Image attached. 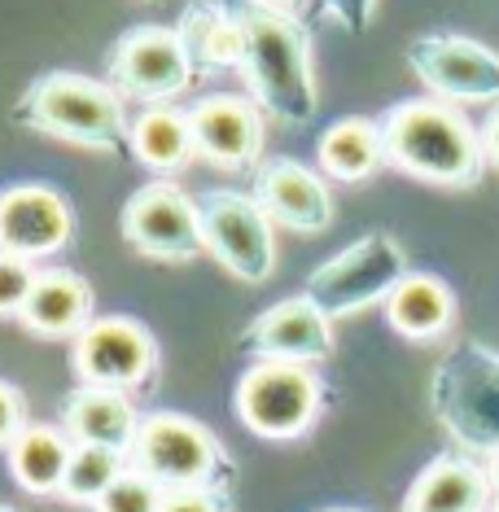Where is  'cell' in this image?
I'll return each instance as SVG.
<instances>
[{"mask_svg":"<svg viewBox=\"0 0 499 512\" xmlns=\"http://www.w3.org/2000/svg\"><path fill=\"white\" fill-rule=\"evenodd\" d=\"M482 149H486V167L499 171V106H491V114L482 119Z\"/></svg>","mask_w":499,"mask_h":512,"instance_id":"4dcf8cb0","label":"cell"},{"mask_svg":"<svg viewBox=\"0 0 499 512\" xmlns=\"http://www.w3.org/2000/svg\"><path fill=\"white\" fill-rule=\"evenodd\" d=\"M106 79L136 106H167L197 84V66L176 27L141 22L114 40L106 57Z\"/></svg>","mask_w":499,"mask_h":512,"instance_id":"ba28073f","label":"cell"},{"mask_svg":"<svg viewBox=\"0 0 499 512\" xmlns=\"http://www.w3.org/2000/svg\"><path fill=\"white\" fill-rule=\"evenodd\" d=\"M132 158L154 176H176L197 158L193 141V119L180 106H145L132 119Z\"/></svg>","mask_w":499,"mask_h":512,"instance_id":"603a6c76","label":"cell"},{"mask_svg":"<svg viewBox=\"0 0 499 512\" xmlns=\"http://www.w3.org/2000/svg\"><path fill=\"white\" fill-rule=\"evenodd\" d=\"M0 512H18V508H9V504H0Z\"/></svg>","mask_w":499,"mask_h":512,"instance_id":"e575fe53","label":"cell"},{"mask_svg":"<svg viewBox=\"0 0 499 512\" xmlns=\"http://www.w3.org/2000/svg\"><path fill=\"white\" fill-rule=\"evenodd\" d=\"M92 320H97L92 285L66 267H40L36 289H31L27 307L18 311L22 329L31 337H44V342H75Z\"/></svg>","mask_w":499,"mask_h":512,"instance_id":"ac0fdd59","label":"cell"},{"mask_svg":"<svg viewBox=\"0 0 499 512\" xmlns=\"http://www.w3.org/2000/svg\"><path fill=\"white\" fill-rule=\"evenodd\" d=\"M27 394H22L14 381L0 377V451H9V442H14L22 429H27Z\"/></svg>","mask_w":499,"mask_h":512,"instance_id":"f1b7e54d","label":"cell"},{"mask_svg":"<svg viewBox=\"0 0 499 512\" xmlns=\"http://www.w3.org/2000/svg\"><path fill=\"white\" fill-rule=\"evenodd\" d=\"M197 158L215 171H250L263 162L268 110L250 92H211L189 106Z\"/></svg>","mask_w":499,"mask_h":512,"instance_id":"4fadbf2b","label":"cell"},{"mask_svg":"<svg viewBox=\"0 0 499 512\" xmlns=\"http://www.w3.org/2000/svg\"><path fill=\"white\" fill-rule=\"evenodd\" d=\"M71 232V202L53 184L27 180L0 193V250H14L22 259H49L71 246Z\"/></svg>","mask_w":499,"mask_h":512,"instance_id":"2e32d148","label":"cell"},{"mask_svg":"<svg viewBox=\"0 0 499 512\" xmlns=\"http://www.w3.org/2000/svg\"><path fill=\"white\" fill-rule=\"evenodd\" d=\"M202 215V241L206 254L224 267L232 281L263 285L276 272V224L259 206L254 193L241 189H211L197 197Z\"/></svg>","mask_w":499,"mask_h":512,"instance_id":"8992f818","label":"cell"},{"mask_svg":"<svg viewBox=\"0 0 499 512\" xmlns=\"http://www.w3.org/2000/svg\"><path fill=\"white\" fill-rule=\"evenodd\" d=\"M180 40L189 44L197 79L241 71V14L237 0H189L176 22Z\"/></svg>","mask_w":499,"mask_h":512,"instance_id":"ffe728a7","label":"cell"},{"mask_svg":"<svg viewBox=\"0 0 499 512\" xmlns=\"http://www.w3.org/2000/svg\"><path fill=\"white\" fill-rule=\"evenodd\" d=\"M127 473V451L114 447H88L75 442L71 464H66V482H62V499L66 504H97L114 482Z\"/></svg>","mask_w":499,"mask_h":512,"instance_id":"d4e9b609","label":"cell"},{"mask_svg":"<svg viewBox=\"0 0 499 512\" xmlns=\"http://www.w3.org/2000/svg\"><path fill=\"white\" fill-rule=\"evenodd\" d=\"M158 512H232V495L224 482H202V486H171L162 495Z\"/></svg>","mask_w":499,"mask_h":512,"instance_id":"83f0119b","label":"cell"},{"mask_svg":"<svg viewBox=\"0 0 499 512\" xmlns=\"http://www.w3.org/2000/svg\"><path fill=\"white\" fill-rule=\"evenodd\" d=\"M241 14V79L246 92L285 127H307L320 110L316 57L303 18L281 14L263 0H237Z\"/></svg>","mask_w":499,"mask_h":512,"instance_id":"6da1fadb","label":"cell"},{"mask_svg":"<svg viewBox=\"0 0 499 512\" xmlns=\"http://www.w3.org/2000/svg\"><path fill=\"white\" fill-rule=\"evenodd\" d=\"M263 5H272V9H281V14H294V18L307 22L324 5V0H263Z\"/></svg>","mask_w":499,"mask_h":512,"instance_id":"1f68e13d","label":"cell"},{"mask_svg":"<svg viewBox=\"0 0 499 512\" xmlns=\"http://www.w3.org/2000/svg\"><path fill=\"white\" fill-rule=\"evenodd\" d=\"M324 512H364V508H324Z\"/></svg>","mask_w":499,"mask_h":512,"instance_id":"836d02e7","label":"cell"},{"mask_svg":"<svg viewBox=\"0 0 499 512\" xmlns=\"http://www.w3.org/2000/svg\"><path fill=\"white\" fill-rule=\"evenodd\" d=\"M254 197L259 206L272 215L276 228L303 232V237H316V232L333 228V193L316 167L298 158H263L254 167Z\"/></svg>","mask_w":499,"mask_h":512,"instance_id":"5bb4252c","label":"cell"},{"mask_svg":"<svg viewBox=\"0 0 499 512\" xmlns=\"http://www.w3.org/2000/svg\"><path fill=\"white\" fill-rule=\"evenodd\" d=\"M145 416L136 412L132 394L114 390V386H79L66 394L62 403V429L75 442H88V447H114V451H132L136 434H141Z\"/></svg>","mask_w":499,"mask_h":512,"instance_id":"d6986e66","label":"cell"},{"mask_svg":"<svg viewBox=\"0 0 499 512\" xmlns=\"http://www.w3.org/2000/svg\"><path fill=\"white\" fill-rule=\"evenodd\" d=\"M127 464L149 473L167 491L171 486H202L215 482V473L224 469V442L215 438V429L184 412H154L141 421Z\"/></svg>","mask_w":499,"mask_h":512,"instance_id":"8fae6325","label":"cell"},{"mask_svg":"<svg viewBox=\"0 0 499 512\" xmlns=\"http://www.w3.org/2000/svg\"><path fill=\"white\" fill-rule=\"evenodd\" d=\"M75 438L62 425H27L9 442V473L27 495H62Z\"/></svg>","mask_w":499,"mask_h":512,"instance_id":"cb8c5ba5","label":"cell"},{"mask_svg":"<svg viewBox=\"0 0 499 512\" xmlns=\"http://www.w3.org/2000/svg\"><path fill=\"white\" fill-rule=\"evenodd\" d=\"M36 276H40L36 259H22L14 250H0V320H9V316L18 320V311L27 307L31 289H36Z\"/></svg>","mask_w":499,"mask_h":512,"instance_id":"4316f807","label":"cell"},{"mask_svg":"<svg viewBox=\"0 0 499 512\" xmlns=\"http://www.w3.org/2000/svg\"><path fill=\"white\" fill-rule=\"evenodd\" d=\"M246 351L254 359H285V364H324L333 359V316L311 294L281 298L263 316L250 320Z\"/></svg>","mask_w":499,"mask_h":512,"instance_id":"9a60e30c","label":"cell"},{"mask_svg":"<svg viewBox=\"0 0 499 512\" xmlns=\"http://www.w3.org/2000/svg\"><path fill=\"white\" fill-rule=\"evenodd\" d=\"M119 228H123L127 246L154 263H193L197 254H206L197 197L184 193L167 176L141 184V189L127 197Z\"/></svg>","mask_w":499,"mask_h":512,"instance_id":"9c48e42d","label":"cell"},{"mask_svg":"<svg viewBox=\"0 0 499 512\" xmlns=\"http://www.w3.org/2000/svg\"><path fill=\"white\" fill-rule=\"evenodd\" d=\"M14 123L53 141L92 149V154H132V119L127 97L110 79L79 71H49L31 79L14 106Z\"/></svg>","mask_w":499,"mask_h":512,"instance_id":"3957f363","label":"cell"},{"mask_svg":"<svg viewBox=\"0 0 499 512\" xmlns=\"http://www.w3.org/2000/svg\"><path fill=\"white\" fill-rule=\"evenodd\" d=\"M162 495H167V486L127 464V473L92 508H97V512H158L162 508Z\"/></svg>","mask_w":499,"mask_h":512,"instance_id":"484cf974","label":"cell"},{"mask_svg":"<svg viewBox=\"0 0 499 512\" xmlns=\"http://www.w3.org/2000/svg\"><path fill=\"white\" fill-rule=\"evenodd\" d=\"M495 482L482 456L469 451H443L412 477L399 512H491Z\"/></svg>","mask_w":499,"mask_h":512,"instance_id":"e0dca14e","label":"cell"},{"mask_svg":"<svg viewBox=\"0 0 499 512\" xmlns=\"http://www.w3.org/2000/svg\"><path fill=\"white\" fill-rule=\"evenodd\" d=\"M491 512H499V495H495V504H491Z\"/></svg>","mask_w":499,"mask_h":512,"instance_id":"d590c367","label":"cell"},{"mask_svg":"<svg viewBox=\"0 0 499 512\" xmlns=\"http://www.w3.org/2000/svg\"><path fill=\"white\" fill-rule=\"evenodd\" d=\"M408 250L390 237V232H368V237L351 241L342 254L324 259L316 272L307 276V294L329 311L333 320L359 316V311L377 307L394 294V285L408 276Z\"/></svg>","mask_w":499,"mask_h":512,"instance_id":"52a82bcc","label":"cell"},{"mask_svg":"<svg viewBox=\"0 0 499 512\" xmlns=\"http://www.w3.org/2000/svg\"><path fill=\"white\" fill-rule=\"evenodd\" d=\"M386 158L403 176L434 189H473L486 171L482 127L443 97H408L381 114Z\"/></svg>","mask_w":499,"mask_h":512,"instance_id":"7a4b0ae2","label":"cell"},{"mask_svg":"<svg viewBox=\"0 0 499 512\" xmlns=\"http://www.w3.org/2000/svg\"><path fill=\"white\" fill-rule=\"evenodd\" d=\"M377 5H381V0H324V9H329V18L338 22L342 31H351V36H364V31L373 27Z\"/></svg>","mask_w":499,"mask_h":512,"instance_id":"f546056e","label":"cell"},{"mask_svg":"<svg viewBox=\"0 0 499 512\" xmlns=\"http://www.w3.org/2000/svg\"><path fill=\"white\" fill-rule=\"evenodd\" d=\"M381 307L390 329L408 342H438L456 329V289L434 272H408Z\"/></svg>","mask_w":499,"mask_h":512,"instance_id":"44dd1931","label":"cell"},{"mask_svg":"<svg viewBox=\"0 0 499 512\" xmlns=\"http://www.w3.org/2000/svg\"><path fill=\"white\" fill-rule=\"evenodd\" d=\"M237 421L254 438L294 442L316 429L324 412V381L311 364H285V359H254L232 394Z\"/></svg>","mask_w":499,"mask_h":512,"instance_id":"5b68a950","label":"cell"},{"mask_svg":"<svg viewBox=\"0 0 499 512\" xmlns=\"http://www.w3.org/2000/svg\"><path fill=\"white\" fill-rule=\"evenodd\" d=\"M316 162L329 180L338 184H364L373 180L386 158V136H381V119H364V114H346V119L329 123L316 141Z\"/></svg>","mask_w":499,"mask_h":512,"instance_id":"7402d4cb","label":"cell"},{"mask_svg":"<svg viewBox=\"0 0 499 512\" xmlns=\"http://www.w3.org/2000/svg\"><path fill=\"white\" fill-rule=\"evenodd\" d=\"M429 412L469 456L499 451V351L464 337L429 372Z\"/></svg>","mask_w":499,"mask_h":512,"instance_id":"277c9868","label":"cell"},{"mask_svg":"<svg viewBox=\"0 0 499 512\" xmlns=\"http://www.w3.org/2000/svg\"><path fill=\"white\" fill-rule=\"evenodd\" d=\"M408 66L429 97L451 106H499V53L473 36L425 31L408 44Z\"/></svg>","mask_w":499,"mask_h":512,"instance_id":"30bf717a","label":"cell"},{"mask_svg":"<svg viewBox=\"0 0 499 512\" xmlns=\"http://www.w3.org/2000/svg\"><path fill=\"white\" fill-rule=\"evenodd\" d=\"M486 473H491V482H495V495H499V451H491V456H486Z\"/></svg>","mask_w":499,"mask_h":512,"instance_id":"d6a6232c","label":"cell"},{"mask_svg":"<svg viewBox=\"0 0 499 512\" xmlns=\"http://www.w3.org/2000/svg\"><path fill=\"white\" fill-rule=\"evenodd\" d=\"M71 372L88 386L149 390L158 372V337L136 316H97L71 342Z\"/></svg>","mask_w":499,"mask_h":512,"instance_id":"7c38bea8","label":"cell"}]
</instances>
